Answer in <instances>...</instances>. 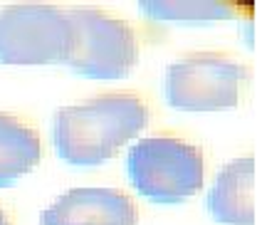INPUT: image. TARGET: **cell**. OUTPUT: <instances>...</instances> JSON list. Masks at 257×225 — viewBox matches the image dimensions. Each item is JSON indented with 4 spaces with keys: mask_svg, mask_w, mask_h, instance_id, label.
<instances>
[{
    "mask_svg": "<svg viewBox=\"0 0 257 225\" xmlns=\"http://www.w3.org/2000/svg\"><path fill=\"white\" fill-rule=\"evenodd\" d=\"M151 119L146 99L128 92L99 94L57 109L52 141L57 156L74 168H94L109 161Z\"/></svg>",
    "mask_w": 257,
    "mask_h": 225,
    "instance_id": "obj_1",
    "label": "cell"
},
{
    "mask_svg": "<svg viewBox=\"0 0 257 225\" xmlns=\"http://www.w3.org/2000/svg\"><path fill=\"white\" fill-rule=\"evenodd\" d=\"M128 181L144 198L176 205L203 188V151L178 136H149L136 141L126 156Z\"/></svg>",
    "mask_w": 257,
    "mask_h": 225,
    "instance_id": "obj_2",
    "label": "cell"
},
{
    "mask_svg": "<svg viewBox=\"0 0 257 225\" xmlns=\"http://www.w3.org/2000/svg\"><path fill=\"white\" fill-rule=\"evenodd\" d=\"M250 84V67L227 52H191L168 64L163 94L181 111H218L242 101Z\"/></svg>",
    "mask_w": 257,
    "mask_h": 225,
    "instance_id": "obj_3",
    "label": "cell"
},
{
    "mask_svg": "<svg viewBox=\"0 0 257 225\" xmlns=\"http://www.w3.org/2000/svg\"><path fill=\"white\" fill-rule=\"evenodd\" d=\"M72 30L74 47L67 57V67L92 79H121L139 62V35L124 18H116L94 5L64 8Z\"/></svg>",
    "mask_w": 257,
    "mask_h": 225,
    "instance_id": "obj_4",
    "label": "cell"
},
{
    "mask_svg": "<svg viewBox=\"0 0 257 225\" xmlns=\"http://www.w3.org/2000/svg\"><path fill=\"white\" fill-rule=\"evenodd\" d=\"M74 30L64 8L20 3L0 10V64H64Z\"/></svg>",
    "mask_w": 257,
    "mask_h": 225,
    "instance_id": "obj_5",
    "label": "cell"
},
{
    "mask_svg": "<svg viewBox=\"0 0 257 225\" xmlns=\"http://www.w3.org/2000/svg\"><path fill=\"white\" fill-rule=\"evenodd\" d=\"M134 200L116 188H72L45 208L42 225H136Z\"/></svg>",
    "mask_w": 257,
    "mask_h": 225,
    "instance_id": "obj_6",
    "label": "cell"
},
{
    "mask_svg": "<svg viewBox=\"0 0 257 225\" xmlns=\"http://www.w3.org/2000/svg\"><path fill=\"white\" fill-rule=\"evenodd\" d=\"M255 161L252 156L235 159L215 176L208 191V213L220 225L255 223Z\"/></svg>",
    "mask_w": 257,
    "mask_h": 225,
    "instance_id": "obj_7",
    "label": "cell"
},
{
    "mask_svg": "<svg viewBox=\"0 0 257 225\" xmlns=\"http://www.w3.org/2000/svg\"><path fill=\"white\" fill-rule=\"evenodd\" d=\"M42 161V141L32 124L0 111V188L13 186Z\"/></svg>",
    "mask_w": 257,
    "mask_h": 225,
    "instance_id": "obj_8",
    "label": "cell"
},
{
    "mask_svg": "<svg viewBox=\"0 0 257 225\" xmlns=\"http://www.w3.org/2000/svg\"><path fill=\"white\" fill-rule=\"evenodd\" d=\"M139 10L154 20H178V23H208V20H230L235 8L210 0H141Z\"/></svg>",
    "mask_w": 257,
    "mask_h": 225,
    "instance_id": "obj_9",
    "label": "cell"
},
{
    "mask_svg": "<svg viewBox=\"0 0 257 225\" xmlns=\"http://www.w3.org/2000/svg\"><path fill=\"white\" fill-rule=\"evenodd\" d=\"M0 225H13V220H10V215L0 208Z\"/></svg>",
    "mask_w": 257,
    "mask_h": 225,
    "instance_id": "obj_10",
    "label": "cell"
}]
</instances>
